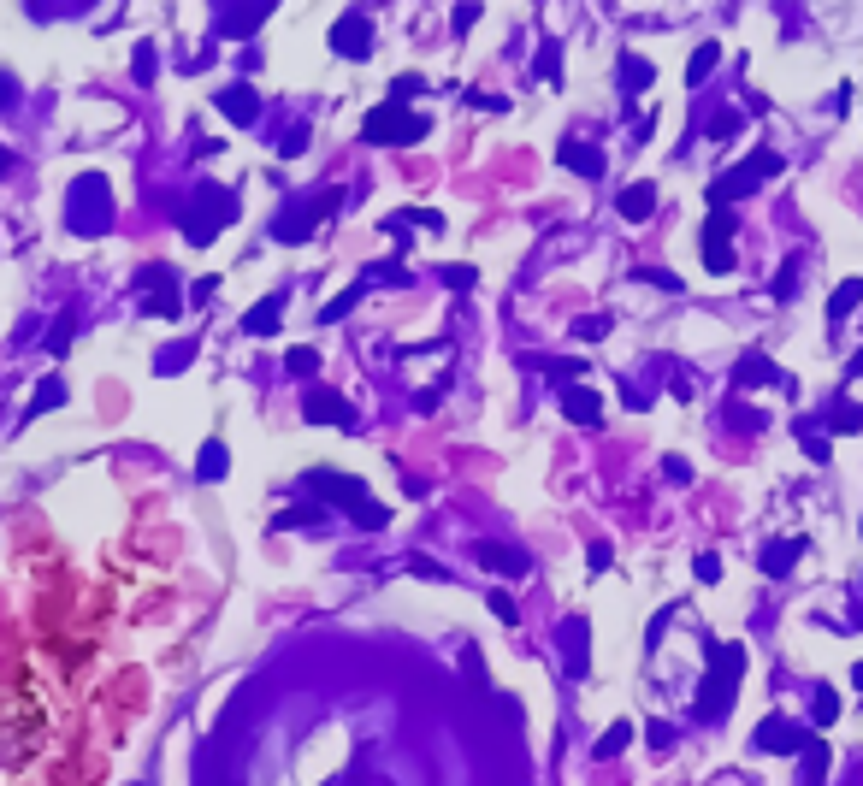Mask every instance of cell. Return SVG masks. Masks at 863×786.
Instances as JSON below:
<instances>
[{
    "label": "cell",
    "mask_w": 863,
    "mask_h": 786,
    "mask_svg": "<svg viewBox=\"0 0 863 786\" xmlns=\"http://www.w3.org/2000/svg\"><path fill=\"white\" fill-rule=\"evenodd\" d=\"M142 302H148V314L172 320V314L184 308V296H178V272H172V266H148V272H142Z\"/></svg>",
    "instance_id": "cell-12"
},
{
    "label": "cell",
    "mask_w": 863,
    "mask_h": 786,
    "mask_svg": "<svg viewBox=\"0 0 863 786\" xmlns=\"http://www.w3.org/2000/svg\"><path fill=\"white\" fill-rule=\"evenodd\" d=\"M337 201H343L337 190H320V196H302V201H290V207H284V213L272 219V237H278V243H308V237L320 231V219L332 213Z\"/></svg>",
    "instance_id": "cell-6"
},
{
    "label": "cell",
    "mask_w": 863,
    "mask_h": 786,
    "mask_svg": "<svg viewBox=\"0 0 863 786\" xmlns=\"http://www.w3.org/2000/svg\"><path fill=\"white\" fill-rule=\"evenodd\" d=\"M781 166H787V160H781L775 148H757V154H745L733 172H722V178L710 184V207H733V201H745L751 190H763L769 178H781Z\"/></svg>",
    "instance_id": "cell-3"
},
{
    "label": "cell",
    "mask_w": 863,
    "mask_h": 786,
    "mask_svg": "<svg viewBox=\"0 0 863 786\" xmlns=\"http://www.w3.org/2000/svg\"><path fill=\"white\" fill-rule=\"evenodd\" d=\"M858 302H863V278H840V284H834V296H828V326H840Z\"/></svg>",
    "instance_id": "cell-21"
},
{
    "label": "cell",
    "mask_w": 863,
    "mask_h": 786,
    "mask_svg": "<svg viewBox=\"0 0 863 786\" xmlns=\"http://www.w3.org/2000/svg\"><path fill=\"white\" fill-rule=\"evenodd\" d=\"M828 426H834V432H863V408H858V402H840Z\"/></svg>",
    "instance_id": "cell-36"
},
{
    "label": "cell",
    "mask_w": 863,
    "mask_h": 786,
    "mask_svg": "<svg viewBox=\"0 0 863 786\" xmlns=\"http://www.w3.org/2000/svg\"><path fill=\"white\" fill-rule=\"evenodd\" d=\"M657 213V184H627L621 190V219H651Z\"/></svg>",
    "instance_id": "cell-23"
},
{
    "label": "cell",
    "mask_w": 863,
    "mask_h": 786,
    "mask_svg": "<svg viewBox=\"0 0 863 786\" xmlns=\"http://www.w3.org/2000/svg\"><path fill=\"white\" fill-rule=\"evenodd\" d=\"M302 420H314V426H337V432H355L361 420H355V408H349V396H337L332 385H308L302 391Z\"/></svg>",
    "instance_id": "cell-8"
},
{
    "label": "cell",
    "mask_w": 863,
    "mask_h": 786,
    "mask_svg": "<svg viewBox=\"0 0 863 786\" xmlns=\"http://www.w3.org/2000/svg\"><path fill=\"white\" fill-rule=\"evenodd\" d=\"M828 745L822 739H810V751H804V786H828Z\"/></svg>",
    "instance_id": "cell-26"
},
{
    "label": "cell",
    "mask_w": 863,
    "mask_h": 786,
    "mask_svg": "<svg viewBox=\"0 0 863 786\" xmlns=\"http://www.w3.org/2000/svg\"><path fill=\"white\" fill-rule=\"evenodd\" d=\"M704 131H710V142H728V136L739 131V113H716V119H710Z\"/></svg>",
    "instance_id": "cell-46"
},
{
    "label": "cell",
    "mask_w": 863,
    "mask_h": 786,
    "mask_svg": "<svg viewBox=\"0 0 863 786\" xmlns=\"http://www.w3.org/2000/svg\"><path fill=\"white\" fill-rule=\"evenodd\" d=\"M739 680H745V645H722L704 686H698V721H728L733 698H739Z\"/></svg>",
    "instance_id": "cell-1"
},
{
    "label": "cell",
    "mask_w": 863,
    "mask_h": 786,
    "mask_svg": "<svg viewBox=\"0 0 863 786\" xmlns=\"http://www.w3.org/2000/svg\"><path fill=\"white\" fill-rule=\"evenodd\" d=\"M692 574H698L704 586H710V580H722V556H716V550H704V556L692 562Z\"/></svg>",
    "instance_id": "cell-44"
},
{
    "label": "cell",
    "mask_w": 863,
    "mask_h": 786,
    "mask_svg": "<svg viewBox=\"0 0 863 786\" xmlns=\"http://www.w3.org/2000/svg\"><path fill=\"white\" fill-rule=\"evenodd\" d=\"M556 66H562V42H544V48H538V66H532V71H538L544 83H556Z\"/></svg>",
    "instance_id": "cell-35"
},
{
    "label": "cell",
    "mask_w": 863,
    "mask_h": 786,
    "mask_svg": "<svg viewBox=\"0 0 863 786\" xmlns=\"http://www.w3.org/2000/svg\"><path fill=\"white\" fill-rule=\"evenodd\" d=\"M361 296H367V278H355V284H349V290H343L337 302H326V314H320V320H326V326H337V320H343V314H349V308H355Z\"/></svg>",
    "instance_id": "cell-27"
},
{
    "label": "cell",
    "mask_w": 863,
    "mask_h": 786,
    "mask_svg": "<svg viewBox=\"0 0 863 786\" xmlns=\"http://www.w3.org/2000/svg\"><path fill=\"white\" fill-rule=\"evenodd\" d=\"M793 278H798V255H787V266H781V278H775V296H781V302H787V296L798 290Z\"/></svg>",
    "instance_id": "cell-49"
},
{
    "label": "cell",
    "mask_w": 863,
    "mask_h": 786,
    "mask_svg": "<svg viewBox=\"0 0 863 786\" xmlns=\"http://www.w3.org/2000/svg\"><path fill=\"white\" fill-rule=\"evenodd\" d=\"M556 160L568 166V172H580V178H603V148L598 142H580V136H562V148H556Z\"/></svg>",
    "instance_id": "cell-13"
},
{
    "label": "cell",
    "mask_w": 863,
    "mask_h": 786,
    "mask_svg": "<svg viewBox=\"0 0 863 786\" xmlns=\"http://www.w3.org/2000/svg\"><path fill=\"white\" fill-rule=\"evenodd\" d=\"M633 278H645V284H657V290H668V296H680V290H686V278H674L668 266H639Z\"/></svg>",
    "instance_id": "cell-32"
},
{
    "label": "cell",
    "mask_w": 863,
    "mask_h": 786,
    "mask_svg": "<svg viewBox=\"0 0 863 786\" xmlns=\"http://www.w3.org/2000/svg\"><path fill=\"white\" fill-rule=\"evenodd\" d=\"M385 521H391V515H385V509H379L373 497H367V503L355 509V526H361V532H379V526H385Z\"/></svg>",
    "instance_id": "cell-41"
},
{
    "label": "cell",
    "mask_w": 863,
    "mask_h": 786,
    "mask_svg": "<svg viewBox=\"0 0 863 786\" xmlns=\"http://www.w3.org/2000/svg\"><path fill=\"white\" fill-rule=\"evenodd\" d=\"M645 739H651V745H657V751H668V745H674V739H680V733H674V727H668V721H651V727H645Z\"/></svg>",
    "instance_id": "cell-51"
},
{
    "label": "cell",
    "mask_w": 863,
    "mask_h": 786,
    "mask_svg": "<svg viewBox=\"0 0 863 786\" xmlns=\"http://www.w3.org/2000/svg\"><path fill=\"white\" fill-rule=\"evenodd\" d=\"M728 426L733 432H763L769 414H763V408H745V402H728Z\"/></svg>",
    "instance_id": "cell-28"
},
{
    "label": "cell",
    "mask_w": 863,
    "mask_h": 786,
    "mask_svg": "<svg viewBox=\"0 0 863 786\" xmlns=\"http://www.w3.org/2000/svg\"><path fill=\"white\" fill-rule=\"evenodd\" d=\"M438 402H444V385H432V391H420V396H414V408H420V414H432Z\"/></svg>",
    "instance_id": "cell-54"
},
{
    "label": "cell",
    "mask_w": 863,
    "mask_h": 786,
    "mask_svg": "<svg viewBox=\"0 0 863 786\" xmlns=\"http://www.w3.org/2000/svg\"><path fill=\"white\" fill-rule=\"evenodd\" d=\"M491 615H497V621H509V627L521 621V609H515V597H509V591H491Z\"/></svg>",
    "instance_id": "cell-45"
},
{
    "label": "cell",
    "mask_w": 863,
    "mask_h": 786,
    "mask_svg": "<svg viewBox=\"0 0 863 786\" xmlns=\"http://www.w3.org/2000/svg\"><path fill=\"white\" fill-rule=\"evenodd\" d=\"M627 745H633V721H609V727L598 733V751H592V757H603V763H609V757H621Z\"/></svg>",
    "instance_id": "cell-24"
},
{
    "label": "cell",
    "mask_w": 863,
    "mask_h": 786,
    "mask_svg": "<svg viewBox=\"0 0 863 786\" xmlns=\"http://www.w3.org/2000/svg\"><path fill=\"white\" fill-rule=\"evenodd\" d=\"M473 562H479V568H491V574H503V580H521V574H527V556H521V550H509V544H491V538H479Z\"/></svg>",
    "instance_id": "cell-16"
},
{
    "label": "cell",
    "mask_w": 863,
    "mask_h": 786,
    "mask_svg": "<svg viewBox=\"0 0 863 786\" xmlns=\"http://www.w3.org/2000/svg\"><path fill=\"white\" fill-rule=\"evenodd\" d=\"M302 148H308V125H290V131L278 136V154H284V160H290V154H302Z\"/></svg>",
    "instance_id": "cell-42"
},
{
    "label": "cell",
    "mask_w": 863,
    "mask_h": 786,
    "mask_svg": "<svg viewBox=\"0 0 863 786\" xmlns=\"http://www.w3.org/2000/svg\"><path fill=\"white\" fill-rule=\"evenodd\" d=\"M467 107H485V113H503V101H497V95H479V89H467Z\"/></svg>",
    "instance_id": "cell-55"
},
{
    "label": "cell",
    "mask_w": 863,
    "mask_h": 786,
    "mask_svg": "<svg viewBox=\"0 0 863 786\" xmlns=\"http://www.w3.org/2000/svg\"><path fill=\"white\" fill-rule=\"evenodd\" d=\"M651 77H657V71H651V60H639V54H627V60H621V83H627V95H639Z\"/></svg>",
    "instance_id": "cell-29"
},
{
    "label": "cell",
    "mask_w": 863,
    "mask_h": 786,
    "mask_svg": "<svg viewBox=\"0 0 863 786\" xmlns=\"http://www.w3.org/2000/svg\"><path fill=\"white\" fill-rule=\"evenodd\" d=\"M391 225H426V231H444V219H438V213H426V207H414V213H397Z\"/></svg>",
    "instance_id": "cell-47"
},
{
    "label": "cell",
    "mask_w": 863,
    "mask_h": 786,
    "mask_svg": "<svg viewBox=\"0 0 863 786\" xmlns=\"http://www.w3.org/2000/svg\"><path fill=\"white\" fill-rule=\"evenodd\" d=\"M663 479H668V485H692V461L668 456V461H663Z\"/></svg>",
    "instance_id": "cell-48"
},
{
    "label": "cell",
    "mask_w": 863,
    "mask_h": 786,
    "mask_svg": "<svg viewBox=\"0 0 863 786\" xmlns=\"http://www.w3.org/2000/svg\"><path fill=\"white\" fill-rule=\"evenodd\" d=\"M284 373H296V379L320 373V349H308V343H302V349H290V355H284Z\"/></svg>",
    "instance_id": "cell-31"
},
{
    "label": "cell",
    "mask_w": 863,
    "mask_h": 786,
    "mask_svg": "<svg viewBox=\"0 0 863 786\" xmlns=\"http://www.w3.org/2000/svg\"><path fill=\"white\" fill-rule=\"evenodd\" d=\"M278 320H284V296H261V302L243 314V331H249V337H272Z\"/></svg>",
    "instance_id": "cell-20"
},
{
    "label": "cell",
    "mask_w": 863,
    "mask_h": 786,
    "mask_svg": "<svg viewBox=\"0 0 863 786\" xmlns=\"http://www.w3.org/2000/svg\"><path fill=\"white\" fill-rule=\"evenodd\" d=\"M314 515H320L314 503H296V509H284V515H278V526H308Z\"/></svg>",
    "instance_id": "cell-50"
},
{
    "label": "cell",
    "mask_w": 863,
    "mask_h": 786,
    "mask_svg": "<svg viewBox=\"0 0 863 786\" xmlns=\"http://www.w3.org/2000/svg\"><path fill=\"white\" fill-rule=\"evenodd\" d=\"M810 739H816V733L798 727L793 716H763L757 733H751V751H757V757H763V751H769V757H798V751H810Z\"/></svg>",
    "instance_id": "cell-7"
},
{
    "label": "cell",
    "mask_w": 863,
    "mask_h": 786,
    "mask_svg": "<svg viewBox=\"0 0 863 786\" xmlns=\"http://www.w3.org/2000/svg\"><path fill=\"white\" fill-rule=\"evenodd\" d=\"M562 414H568L574 426H598V420H603V402H598V391L574 385V391H562Z\"/></svg>",
    "instance_id": "cell-19"
},
{
    "label": "cell",
    "mask_w": 863,
    "mask_h": 786,
    "mask_svg": "<svg viewBox=\"0 0 863 786\" xmlns=\"http://www.w3.org/2000/svg\"><path fill=\"white\" fill-rule=\"evenodd\" d=\"M438 278H444L450 290H473V284H479V272H473V266H444Z\"/></svg>",
    "instance_id": "cell-43"
},
{
    "label": "cell",
    "mask_w": 863,
    "mask_h": 786,
    "mask_svg": "<svg viewBox=\"0 0 863 786\" xmlns=\"http://www.w3.org/2000/svg\"><path fill=\"white\" fill-rule=\"evenodd\" d=\"M574 337H580V343H598V337H609V320H603V314H586V320H574Z\"/></svg>",
    "instance_id": "cell-40"
},
{
    "label": "cell",
    "mask_w": 863,
    "mask_h": 786,
    "mask_svg": "<svg viewBox=\"0 0 863 786\" xmlns=\"http://www.w3.org/2000/svg\"><path fill=\"white\" fill-rule=\"evenodd\" d=\"M586 556H592V574H603V568H609V556H615V550H609V544H603V538H598V544H592V550H586Z\"/></svg>",
    "instance_id": "cell-56"
},
{
    "label": "cell",
    "mask_w": 863,
    "mask_h": 786,
    "mask_svg": "<svg viewBox=\"0 0 863 786\" xmlns=\"http://www.w3.org/2000/svg\"><path fill=\"white\" fill-rule=\"evenodd\" d=\"M810 716H816V727H828V721L840 716V698H834V686H816V704H810Z\"/></svg>",
    "instance_id": "cell-33"
},
{
    "label": "cell",
    "mask_w": 863,
    "mask_h": 786,
    "mask_svg": "<svg viewBox=\"0 0 863 786\" xmlns=\"http://www.w3.org/2000/svg\"><path fill=\"white\" fill-rule=\"evenodd\" d=\"M846 379H863V349L852 355V361H846Z\"/></svg>",
    "instance_id": "cell-59"
},
{
    "label": "cell",
    "mask_w": 863,
    "mask_h": 786,
    "mask_svg": "<svg viewBox=\"0 0 863 786\" xmlns=\"http://www.w3.org/2000/svg\"><path fill=\"white\" fill-rule=\"evenodd\" d=\"M716 66H722V48H716V42H698V54L686 60V83L698 89V83H704V77H710Z\"/></svg>",
    "instance_id": "cell-25"
},
{
    "label": "cell",
    "mask_w": 863,
    "mask_h": 786,
    "mask_svg": "<svg viewBox=\"0 0 863 786\" xmlns=\"http://www.w3.org/2000/svg\"><path fill=\"white\" fill-rule=\"evenodd\" d=\"M6 166H12V154H6V148H0V172H6Z\"/></svg>",
    "instance_id": "cell-61"
},
{
    "label": "cell",
    "mask_w": 863,
    "mask_h": 786,
    "mask_svg": "<svg viewBox=\"0 0 863 786\" xmlns=\"http://www.w3.org/2000/svg\"><path fill=\"white\" fill-rule=\"evenodd\" d=\"M420 136H426V119L408 107H391V101L361 119V142H373V148H414Z\"/></svg>",
    "instance_id": "cell-5"
},
{
    "label": "cell",
    "mask_w": 863,
    "mask_h": 786,
    "mask_svg": "<svg viewBox=\"0 0 863 786\" xmlns=\"http://www.w3.org/2000/svg\"><path fill=\"white\" fill-rule=\"evenodd\" d=\"M798 444H804V450H810V461H828V438H822V432H816V426H810V420H804V426H798Z\"/></svg>",
    "instance_id": "cell-39"
},
{
    "label": "cell",
    "mask_w": 863,
    "mask_h": 786,
    "mask_svg": "<svg viewBox=\"0 0 863 786\" xmlns=\"http://www.w3.org/2000/svg\"><path fill=\"white\" fill-rule=\"evenodd\" d=\"M66 225L77 231V237H101V231L113 225V190H107V178H101V172H83V178H71Z\"/></svg>",
    "instance_id": "cell-2"
},
{
    "label": "cell",
    "mask_w": 863,
    "mask_h": 786,
    "mask_svg": "<svg viewBox=\"0 0 863 786\" xmlns=\"http://www.w3.org/2000/svg\"><path fill=\"white\" fill-rule=\"evenodd\" d=\"M704 266L710 272H733L739 255H733V207H710V225H704Z\"/></svg>",
    "instance_id": "cell-9"
},
{
    "label": "cell",
    "mask_w": 863,
    "mask_h": 786,
    "mask_svg": "<svg viewBox=\"0 0 863 786\" xmlns=\"http://www.w3.org/2000/svg\"><path fill=\"white\" fill-rule=\"evenodd\" d=\"M213 107H219L231 125H255V119H261V89H249V83L219 89V95H213Z\"/></svg>",
    "instance_id": "cell-14"
},
{
    "label": "cell",
    "mask_w": 863,
    "mask_h": 786,
    "mask_svg": "<svg viewBox=\"0 0 863 786\" xmlns=\"http://www.w3.org/2000/svg\"><path fill=\"white\" fill-rule=\"evenodd\" d=\"M586 639H592V627H586V615H574V621H562V651H568V656H562V668H568L574 680H580V674L592 668V656H586Z\"/></svg>",
    "instance_id": "cell-17"
},
{
    "label": "cell",
    "mask_w": 863,
    "mask_h": 786,
    "mask_svg": "<svg viewBox=\"0 0 863 786\" xmlns=\"http://www.w3.org/2000/svg\"><path fill=\"white\" fill-rule=\"evenodd\" d=\"M733 379L751 391V385H781V391H793V373H781L769 355H739V367H733Z\"/></svg>",
    "instance_id": "cell-15"
},
{
    "label": "cell",
    "mask_w": 863,
    "mask_h": 786,
    "mask_svg": "<svg viewBox=\"0 0 863 786\" xmlns=\"http://www.w3.org/2000/svg\"><path fill=\"white\" fill-rule=\"evenodd\" d=\"M332 48L343 54V60H367L373 54V18L355 6V12H343L332 24Z\"/></svg>",
    "instance_id": "cell-11"
},
{
    "label": "cell",
    "mask_w": 863,
    "mask_h": 786,
    "mask_svg": "<svg viewBox=\"0 0 863 786\" xmlns=\"http://www.w3.org/2000/svg\"><path fill=\"white\" fill-rule=\"evenodd\" d=\"M852 686H858V692H863V662H858V668H852Z\"/></svg>",
    "instance_id": "cell-60"
},
{
    "label": "cell",
    "mask_w": 863,
    "mask_h": 786,
    "mask_svg": "<svg viewBox=\"0 0 863 786\" xmlns=\"http://www.w3.org/2000/svg\"><path fill=\"white\" fill-rule=\"evenodd\" d=\"M314 497H326V503H349V515L367 503V485L355 479V473H332V467H308V479H302Z\"/></svg>",
    "instance_id": "cell-10"
},
{
    "label": "cell",
    "mask_w": 863,
    "mask_h": 786,
    "mask_svg": "<svg viewBox=\"0 0 863 786\" xmlns=\"http://www.w3.org/2000/svg\"><path fill=\"white\" fill-rule=\"evenodd\" d=\"M60 402H66V379H60V373H48V379L36 385V396H30L24 420H42V414H48V408H60Z\"/></svg>",
    "instance_id": "cell-22"
},
{
    "label": "cell",
    "mask_w": 863,
    "mask_h": 786,
    "mask_svg": "<svg viewBox=\"0 0 863 786\" xmlns=\"http://www.w3.org/2000/svg\"><path fill=\"white\" fill-rule=\"evenodd\" d=\"M804 550H810V538H781V544H769V550H763V574H769V580H787Z\"/></svg>",
    "instance_id": "cell-18"
},
{
    "label": "cell",
    "mask_w": 863,
    "mask_h": 786,
    "mask_svg": "<svg viewBox=\"0 0 863 786\" xmlns=\"http://www.w3.org/2000/svg\"><path fill=\"white\" fill-rule=\"evenodd\" d=\"M261 18H266V6H249V12H243V6H219V24H243V30H255Z\"/></svg>",
    "instance_id": "cell-34"
},
{
    "label": "cell",
    "mask_w": 863,
    "mask_h": 786,
    "mask_svg": "<svg viewBox=\"0 0 863 786\" xmlns=\"http://www.w3.org/2000/svg\"><path fill=\"white\" fill-rule=\"evenodd\" d=\"M231 219H237V196L219 190V184H196V207L184 213V237H190L196 249H207Z\"/></svg>",
    "instance_id": "cell-4"
},
{
    "label": "cell",
    "mask_w": 863,
    "mask_h": 786,
    "mask_svg": "<svg viewBox=\"0 0 863 786\" xmlns=\"http://www.w3.org/2000/svg\"><path fill=\"white\" fill-rule=\"evenodd\" d=\"M450 24H456V30H473V24H479V6H456Z\"/></svg>",
    "instance_id": "cell-53"
},
{
    "label": "cell",
    "mask_w": 863,
    "mask_h": 786,
    "mask_svg": "<svg viewBox=\"0 0 863 786\" xmlns=\"http://www.w3.org/2000/svg\"><path fill=\"white\" fill-rule=\"evenodd\" d=\"M420 89H426V83H420V77H414V71H402L397 83H391V107H408V101H414V95H420Z\"/></svg>",
    "instance_id": "cell-37"
},
{
    "label": "cell",
    "mask_w": 863,
    "mask_h": 786,
    "mask_svg": "<svg viewBox=\"0 0 863 786\" xmlns=\"http://www.w3.org/2000/svg\"><path fill=\"white\" fill-rule=\"evenodd\" d=\"M12 101H18V83H12V77L0 71V107H12Z\"/></svg>",
    "instance_id": "cell-58"
},
{
    "label": "cell",
    "mask_w": 863,
    "mask_h": 786,
    "mask_svg": "<svg viewBox=\"0 0 863 786\" xmlns=\"http://www.w3.org/2000/svg\"><path fill=\"white\" fill-rule=\"evenodd\" d=\"M213 290H219V284H213V278H201L196 290H190V302H196V308H201V302H213Z\"/></svg>",
    "instance_id": "cell-57"
},
{
    "label": "cell",
    "mask_w": 863,
    "mask_h": 786,
    "mask_svg": "<svg viewBox=\"0 0 863 786\" xmlns=\"http://www.w3.org/2000/svg\"><path fill=\"white\" fill-rule=\"evenodd\" d=\"M196 473H201V479H225V444H219V438H207V444H201V467H196Z\"/></svg>",
    "instance_id": "cell-30"
},
{
    "label": "cell",
    "mask_w": 863,
    "mask_h": 786,
    "mask_svg": "<svg viewBox=\"0 0 863 786\" xmlns=\"http://www.w3.org/2000/svg\"><path fill=\"white\" fill-rule=\"evenodd\" d=\"M154 66H160V54L142 42V48H136V60H131V71H136V77H154Z\"/></svg>",
    "instance_id": "cell-52"
},
{
    "label": "cell",
    "mask_w": 863,
    "mask_h": 786,
    "mask_svg": "<svg viewBox=\"0 0 863 786\" xmlns=\"http://www.w3.org/2000/svg\"><path fill=\"white\" fill-rule=\"evenodd\" d=\"M196 355V337H184V343H172V349H160V373H172V367H184Z\"/></svg>",
    "instance_id": "cell-38"
}]
</instances>
